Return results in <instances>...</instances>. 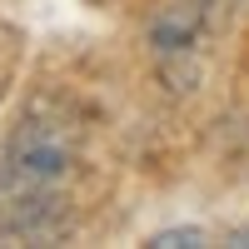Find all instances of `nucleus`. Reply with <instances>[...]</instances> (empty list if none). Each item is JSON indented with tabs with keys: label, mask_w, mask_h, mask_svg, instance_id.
<instances>
[{
	"label": "nucleus",
	"mask_w": 249,
	"mask_h": 249,
	"mask_svg": "<svg viewBox=\"0 0 249 249\" xmlns=\"http://www.w3.org/2000/svg\"><path fill=\"white\" fill-rule=\"evenodd\" d=\"M80 170V135L75 124L50 110L30 105L0 150V234L45 239L60 230L70 179Z\"/></svg>",
	"instance_id": "nucleus-1"
},
{
	"label": "nucleus",
	"mask_w": 249,
	"mask_h": 249,
	"mask_svg": "<svg viewBox=\"0 0 249 249\" xmlns=\"http://www.w3.org/2000/svg\"><path fill=\"white\" fill-rule=\"evenodd\" d=\"M210 20H214V0H160V10L150 15V50L164 65H179V60L199 55Z\"/></svg>",
	"instance_id": "nucleus-2"
},
{
	"label": "nucleus",
	"mask_w": 249,
	"mask_h": 249,
	"mask_svg": "<svg viewBox=\"0 0 249 249\" xmlns=\"http://www.w3.org/2000/svg\"><path fill=\"white\" fill-rule=\"evenodd\" d=\"M204 239H210V234H204V230H164V234H155L150 244H204Z\"/></svg>",
	"instance_id": "nucleus-3"
}]
</instances>
